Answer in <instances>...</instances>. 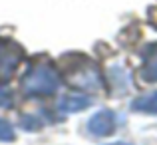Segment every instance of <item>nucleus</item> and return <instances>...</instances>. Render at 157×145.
Returning a JSON list of instances; mask_svg holds the SVG:
<instances>
[{"label": "nucleus", "instance_id": "3", "mask_svg": "<svg viewBox=\"0 0 157 145\" xmlns=\"http://www.w3.org/2000/svg\"><path fill=\"white\" fill-rule=\"evenodd\" d=\"M141 78L145 82H157V42L149 44L143 50Z\"/></svg>", "mask_w": 157, "mask_h": 145}, {"label": "nucleus", "instance_id": "6", "mask_svg": "<svg viewBox=\"0 0 157 145\" xmlns=\"http://www.w3.org/2000/svg\"><path fill=\"white\" fill-rule=\"evenodd\" d=\"M2 137H4V139H10V137H12V127L0 119V139H2Z\"/></svg>", "mask_w": 157, "mask_h": 145}, {"label": "nucleus", "instance_id": "4", "mask_svg": "<svg viewBox=\"0 0 157 145\" xmlns=\"http://www.w3.org/2000/svg\"><path fill=\"white\" fill-rule=\"evenodd\" d=\"M133 111H141V113H157V92H149L145 96H139L131 103Z\"/></svg>", "mask_w": 157, "mask_h": 145}, {"label": "nucleus", "instance_id": "2", "mask_svg": "<svg viewBox=\"0 0 157 145\" xmlns=\"http://www.w3.org/2000/svg\"><path fill=\"white\" fill-rule=\"evenodd\" d=\"M115 129V113L109 109H104L90 119V131L94 135H109Z\"/></svg>", "mask_w": 157, "mask_h": 145}, {"label": "nucleus", "instance_id": "7", "mask_svg": "<svg viewBox=\"0 0 157 145\" xmlns=\"http://www.w3.org/2000/svg\"><path fill=\"white\" fill-rule=\"evenodd\" d=\"M6 101H10V96H8V93L0 88V105H2V103H6Z\"/></svg>", "mask_w": 157, "mask_h": 145}, {"label": "nucleus", "instance_id": "5", "mask_svg": "<svg viewBox=\"0 0 157 145\" xmlns=\"http://www.w3.org/2000/svg\"><path fill=\"white\" fill-rule=\"evenodd\" d=\"M18 64V52L10 44L0 42V70H12Z\"/></svg>", "mask_w": 157, "mask_h": 145}, {"label": "nucleus", "instance_id": "1", "mask_svg": "<svg viewBox=\"0 0 157 145\" xmlns=\"http://www.w3.org/2000/svg\"><path fill=\"white\" fill-rule=\"evenodd\" d=\"M24 88L34 93H50L58 88V76L48 66H36L24 80Z\"/></svg>", "mask_w": 157, "mask_h": 145}, {"label": "nucleus", "instance_id": "8", "mask_svg": "<svg viewBox=\"0 0 157 145\" xmlns=\"http://www.w3.org/2000/svg\"><path fill=\"white\" fill-rule=\"evenodd\" d=\"M113 145H129V143H113Z\"/></svg>", "mask_w": 157, "mask_h": 145}]
</instances>
